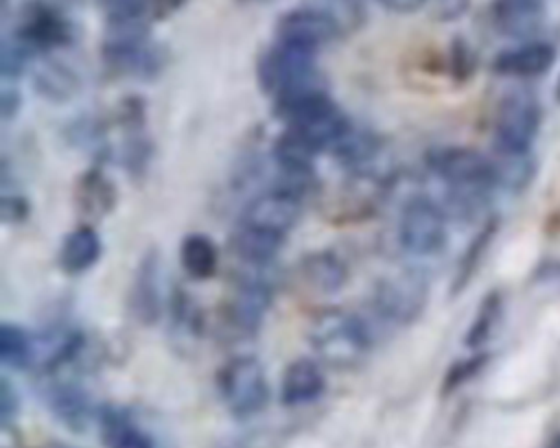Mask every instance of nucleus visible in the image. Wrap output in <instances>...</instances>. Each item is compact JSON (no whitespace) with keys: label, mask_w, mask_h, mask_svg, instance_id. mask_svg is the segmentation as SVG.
Segmentation results:
<instances>
[{"label":"nucleus","mask_w":560,"mask_h":448,"mask_svg":"<svg viewBox=\"0 0 560 448\" xmlns=\"http://www.w3.org/2000/svg\"><path fill=\"white\" fill-rule=\"evenodd\" d=\"M0 358L9 367H26L33 358V343L28 334L13 326L2 323L0 328Z\"/></svg>","instance_id":"b1692460"},{"label":"nucleus","mask_w":560,"mask_h":448,"mask_svg":"<svg viewBox=\"0 0 560 448\" xmlns=\"http://www.w3.org/2000/svg\"><path fill=\"white\" fill-rule=\"evenodd\" d=\"M540 127V105L527 90L505 94L497 109L494 138L499 153L527 155Z\"/></svg>","instance_id":"20e7f679"},{"label":"nucleus","mask_w":560,"mask_h":448,"mask_svg":"<svg viewBox=\"0 0 560 448\" xmlns=\"http://www.w3.org/2000/svg\"><path fill=\"white\" fill-rule=\"evenodd\" d=\"M219 387L230 411L241 417L260 411L269 396L265 369L254 356H238L230 361L221 372Z\"/></svg>","instance_id":"39448f33"},{"label":"nucleus","mask_w":560,"mask_h":448,"mask_svg":"<svg viewBox=\"0 0 560 448\" xmlns=\"http://www.w3.org/2000/svg\"><path fill=\"white\" fill-rule=\"evenodd\" d=\"M499 313H501V302H499V297H497V295H488V297L483 299L479 313H477V319L472 321V326H470V330H468V334H466V345L477 347V345H481L483 341H488L490 334H492V328H494V323H497V319H499Z\"/></svg>","instance_id":"393cba45"},{"label":"nucleus","mask_w":560,"mask_h":448,"mask_svg":"<svg viewBox=\"0 0 560 448\" xmlns=\"http://www.w3.org/2000/svg\"><path fill=\"white\" fill-rule=\"evenodd\" d=\"M18 107H20V96H18V92L4 87V92H2V118L9 120V118L18 111Z\"/></svg>","instance_id":"72a5a7b5"},{"label":"nucleus","mask_w":560,"mask_h":448,"mask_svg":"<svg viewBox=\"0 0 560 448\" xmlns=\"http://www.w3.org/2000/svg\"><path fill=\"white\" fill-rule=\"evenodd\" d=\"M26 55H28V48L22 46L15 37L4 39V44H2V74H4V79H13L24 70Z\"/></svg>","instance_id":"bb28decb"},{"label":"nucleus","mask_w":560,"mask_h":448,"mask_svg":"<svg viewBox=\"0 0 560 448\" xmlns=\"http://www.w3.org/2000/svg\"><path fill=\"white\" fill-rule=\"evenodd\" d=\"M549 448H560V437H558V439H556V441H553Z\"/></svg>","instance_id":"f704fd0d"},{"label":"nucleus","mask_w":560,"mask_h":448,"mask_svg":"<svg viewBox=\"0 0 560 448\" xmlns=\"http://www.w3.org/2000/svg\"><path fill=\"white\" fill-rule=\"evenodd\" d=\"M133 308L142 321H153L160 315V260L155 254H149L138 269Z\"/></svg>","instance_id":"6ab92c4d"},{"label":"nucleus","mask_w":560,"mask_h":448,"mask_svg":"<svg viewBox=\"0 0 560 448\" xmlns=\"http://www.w3.org/2000/svg\"><path fill=\"white\" fill-rule=\"evenodd\" d=\"M429 284L422 271L402 269L387 275L376 288V306L383 317L396 323H409L418 319L427 304Z\"/></svg>","instance_id":"423d86ee"},{"label":"nucleus","mask_w":560,"mask_h":448,"mask_svg":"<svg viewBox=\"0 0 560 448\" xmlns=\"http://www.w3.org/2000/svg\"><path fill=\"white\" fill-rule=\"evenodd\" d=\"M114 199H116V190L103 173L88 170L81 175L74 190V201L85 216L98 219L107 214L114 208Z\"/></svg>","instance_id":"a211bd4d"},{"label":"nucleus","mask_w":560,"mask_h":448,"mask_svg":"<svg viewBox=\"0 0 560 448\" xmlns=\"http://www.w3.org/2000/svg\"><path fill=\"white\" fill-rule=\"evenodd\" d=\"M378 2L394 13H413L427 4V0H378Z\"/></svg>","instance_id":"2f4dec72"},{"label":"nucleus","mask_w":560,"mask_h":448,"mask_svg":"<svg viewBox=\"0 0 560 448\" xmlns=\"http://www.w3.org/2000/svg\"><path fill=\"white\" fill-rule=\"evenodd\" d=\"M4 2H7V0H4Z\"/></svg>","instance_id":"e433bc0d"},{"label":"nucleus","mask_w":560,"mask_h":448,"mask_svg":"<svg viewBox=\"0 0 560 448\" xmlns=\"http://www.w3.org/2000/svg\"><path fill=\"white\" fill-rule=\"evenodd\" d=\"M98 256H101V238L92 227L83 225L66 236L59 251V262L68 273H81L90 269L98 260Z\"/></svg>","instance_id":"f3484780"},{"label":"nucleus","mask_w":560,"mask_h":448,"mask_svg":"<svg viewBox=\"0 0 560 448\" xmlns=\"http://www.w3.org/2000/svg\"><path fill=\"white\" fill-rule=\"evenodd\" d=\"M324 389V376L315 361L298 358L293 361L282 376L280 393L284 404H304L315 400Z\"/></svg>","instance_id":"4468645a"},{"label":"nucleus","mask_w":560,"mask_h":448,"mask_svg":"<svg viewBox=\"0 0 560 448\" xmlns=\"http://www.w3.org/2000/svg\"><path fill=\"white\" fill-rule=\"evenodd\" d=\"M433 168L451 186V194L466 205L483 197V192L497 184L494 164L481 153L464 146L440 151L433 160Z\"/></svg>","instance_id":"7ed1b4c3"},{"label":"nucleus","mask_w":560,"mask_h":448,"mask_svg":"<svg viewBox=\"0 0 560 448\" xmlns=\"http://www.w3.org/2000/svg\"><path fill=\"white\" fill-rule=\"evenodd\" d=\"M470 7V0H435L433 4V15L442 22H453L459 20Z\"/></svg>","instance_id":"c85d7f7f"},{"label":"nucleus","mask_w":560,"mask_h":448,"mask_svg":"<svg viewBox=\"0 0 560 448\" xmlns=\"http://www.w3.org/2000/svg\"><path fill=\"white\" fill-rule=\"evenodd\" d=\"M26 212H28V205H26V201L22 197H4L2 199V219L7 223L22 221Z\"/></svg>","instance_id":"7c9ffc66"},{"label":"nucleus","mask_w":560,"mask_h":448,"mask_svg":"<svg viewBox=\"0 0 560 448\" xmlns=\"http://www.w3.org/2000/svg\"><path fill=\"white\" fill-rule=\"evenodd\" d=\"M109 444L112 448H149V441L140 433L122 424H116L109 431Z\"/></svg>","instance_id":"cd10ccee"},{"label":"nucleus","mask_w":560,"mask_h":448,"mask_svg":"<svg viewBox=\"0 0 560 448\" xmlns=\"http://www.w3.org/2000/svg\"><path fill=\"white\" fill-rule=\"evenodd\" d=\"M311 345L317 356L330 367H354L370 347V334L354 315L328 308L313 319Z\"/></svg>","instance_id":"f257e3e1"},{"label":"nucleus","mask_w":560,"mask_h":448,"mask_svg":"<svg viewBox=\"0 0 560 448\" xmlns=\"http://www.w3.org/2000/svg\"><path fill=\"white\" fill-rule=\"evenodd\" d=\"M15 400L11 393V385L7 380H2V389H0V411H2V422L7 424L15 411Z\"/></svg>","instance_id":"473e14b6"},{"label":"nucleus","mask_w":560,"mask_h":448,"mask_svg":"<svg viewBox=\"0 0 560 448\" xmlns=\"http://www.w3.org/2000/svg\"><path fill=\"white\" fill-rule=\"evenodd\" d=\"M492 20L503 35L525 39L540 28L545 0H494Z\"/></svg>","instance_id":"9b49d317"},{"label":"nucleus","mask_w":560,"mask_h":448,"mask_svg":"<svg viewBox=\"0 0 560 448\" xmlns=\"http://www.w3.org/2000/svg\"><path fill=\"white\" fill-rule=\"evenodd\" d=\"M258 79L260 85L276 98L302 90L324 87L315 68V52L280 42L260 57Z\"/></svg>","instance_id":"f03ea898"},{"label":"nucleus","mask_w":560,"mask_h":448,"mask_svg":"<svg viewBox=\"0 0 560 448\" xmlns=\"http://www.w3.org/2000/svg\"><path fill=\"white\" fill-rule=\"evenodd\" d=\"M558 92H560V83H558Z\"/></svg>","instance_id":"c9c22d12"},{"label":"nucleus","mask_w":560,"mask_h":448,"mask_svg":"<svg viewBox=\"0 0 560 448\" xmlns=\"http://www.w3.org/2000/svg\"><path fill=\"white\" fill-rule=\"evenodd\" d=\"M179 260H182L184 271H186L190 278L206 280V278L214 275L217 264H219V254H217L214 243H212L208 236H203V234H190V236H186V238L182 240Z\"/></svg>","instance_id":"aec40b11"},{"label":"nucleus","mask_w":560,"mask_h":448,"mask_svg":"<svg viewBox=\"0 0 560 448\" xmlns=\"http://www.w3.org/2000/svg\"><path fill=\"white\" fill-rule=\"evenodd\" d=\"M313 153L315 149L293 129H287L276 140V146H273V157L278 162V168H313L311 166Z\"/></svg>","instance_id":"5701e85b"},{"label":"nucleus","mask_w":560,"mask_h":448,"mask_svg":"<svg viewBox=\"0 0 560 448\" xmlns=\"http://www.w3.org/2000/svg\"><path fill=\"white\" fill-rule=\"evenodd\" d=\"M79 76L61 61H42L33 72V87L50 103H66L79 92Z\"/></svg>","instance_id":"dca6fc26"},{"label":"nucleus","mask_w":560,"mask_h":448,"mask_svg":"<svg viewBox=\"0 0 560 448\" xmlns=\"http://www.w3.org/2000/svg\"><path fill=\"white\" fill-rule=\"evenodd\" d=\"M302 271L306 282L319 291V293H335L343 286L346 282V267L343 262L330 254V251H317L311 254L302 262Z\"/></svg>","instance_id":"412c9836"},{"label":"nucleus","mask_w":560,"mask_h":448,"mask_svg":"<svg viewBox=\"0 0 560 448\" xmlns=\"http://www.w3.org/2000/svg\"><path fill=\"white\" fill-rule=\"evenodd\" d=\"M28 50H52L72 42L70 20L42 0H28L20 11L13 35Z\"/></svg>","instance_id":"0eeeda50"},{"label":"nucleus","mask_w":560,"mask_h":448,"mask_svg":"<svg viewBox=\"0 0 560 448\" xmlns=\"http://www.w3.org/2000/svg\"><path fill=\"white\" fill-rule=\"evenodd\" d=\"M324 11L332 15L341 28L363 20V0H324Z\"/></svg>","instance_id":"a878e982"},{"label":"nucleus","mask_w":560,"mask_h":448,"mask_svg":"<svg viewBox=\"0 0 560 448\" xmlns=\"http://www.w3.org/2000/svg\"><path fill=\"white\" fill-rule=\"evenodd\" d=\"M556 50L545 42H529L497 55L492 68L503 76H538L553 63Z\"/></svg>","instance_id":"f8f14e48"},{"label":"nucleus","mask_w":560,"mask_h":448,"mask_svg":"<svg viewBox=\"0 0 560 448\" xmlns=\"http://www.w3.org/2000/svg\"><path fill=\"white\" fill-rule=\"evenodd\" d=\"M282 245V236L252 227L241 223L232 236V249L234 254L254 267H265L273 260V256L278 254Z\"/></svg>","instance_id":"2eb2a0df"},{"label":"nucleus","mask_w":560,"mask_h":448,"mask_svg":"<svg viewBox=\"0 0 560 448\" xmlns=\"http://www.w3.org/2000/svg\"><path fill=\"white\" fill-rule=\"evenodd\" d=\"M186 0H147L149 20H164L175 13Z\"/></svg>","instance_id":"c756f323"},{"label":"nucleus","mask_w":560,"mask_h":448,"mask_svg":"<svg viewBox=\"0 0 560 448\" xmlns=\"http://www.w3.org/2000/svg\"><path fill=\"white\" fill-rule=\"evenodd\" d=\"M50 411L70 428H83L90 420V402L74 385H55L48 391Z\"/></svg>","instance_id":"4be33fe9"},{"label":"nucleus","mask_w":560,"mask_h":448,"mask_svg":"<svg viewBox=\"0 0 560 448\" xmlns=\"http://www.w3.org/2000/svg\"><path fill=\"white\" fill-rule=\"evenodd\" d=\"M271 293L262 280H243L230 304L232 323L243 332H256L269 308Z\"/></svg>","instance_id":"ddd939ff"},{"label":"nucleus","mask_w":560,"mask_h":448,"mask_svg":"<svg viewBox=\"0 0 560 448\" xmlns=\"http://www.w3.org/2000/svg\"><path fill=\"white\" fill-rule=\"evenodd\" d=\"M298 219H300V201L284 192L269 190L249 201L241 223L284 236L298 223Z\"/></svg>","instance_id":"9d476101"},{"label":"nucleus","mask_w":560,"mask_h":448,"mask_svg":"<svg viewBox=\"0 0 560 448\" xmlns=\"http://www.w3.org/2000/svg\"><path fill=\"white\" fill-rule=\"evenodd\" d=\"M341 33V26L332 15L317 7H300L280 15L276 24V37L280 44L298 46L304 50H317L332 42Z\"/></svg>","instance_id":"1a4fd4ad"},{"label":"nucleus","mask_w":560,"mask_h":448,"mask_svg":"<svg viewBox=\"0 0 560 448\" xmlns=\"http://www.w3.org/2000/svg\"><path fill=\"white\" fill-rule=\"evenodd\" d=\"M400 243L416 256H431L440 251L446 243L442 210L429 199L409 201L400 219Z\"/></svg>","instance_id":"6e6552de"}]
</instances>
